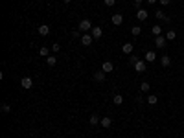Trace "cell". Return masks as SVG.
Masks as SVG:
<instances>
[{
	"label": "cell",
	"mask_w": 184,
	"mask_h": 138,
	"mask_svg": "<svg viewBox=\"0 0 184 138\" xmlns=\"http://www.w3.org/2000/svg\"><path fill=\"white\" fill-rule=\"evenodd\" d=\"M92 28H94V26H92V22H90V20H88V18H83V20L79 22L77 30H79V31H83V33H87V31H90Z\"/></svg>",
	"instance_id": "1"
},
{
	"label": "cell",
	"mask_w": 184,
	"mask_h": 138,
	"mask_svg": "<svg viewBox=\"0 0 184 138\" xmlns=\"http://www.w3.org/2000/svg\"><path fill=\"white\" fill-rule=\"evenodd\" d=\"M92 43H94L92 33H83V35H81V44H83V46H90Z\"/></svg>",
	"instance_id": "2"
},
{
	"label": "cell",
	"mask_w": 184,
	"mask_h": 138,
	"mask_svg": "<svg viewBox=\"0 0 184 138\" xmlns=\"http://www.w3.org/2000/svg\"><path fill=\"white\" fill-rule=\"evenodd\" d=\"M20 87H22L24 90H30V88L33 87V81H31V78H28V75H26V78H22V79H20Z\"/></svg>",
	"instance_id": "3"
},
{
	"label": "cell",
	"mask_w": 184,
	"mask_h": 138,
	"mask_svg": "<svg viewBox=\"0 0 184 138\" xmlns=\"http://www.w3.org/2000/svg\"><path fill=\"white\" fill-rule=\"evenodd\" d=\"M99 125L103 127V129H111L112 127V118H111V116H103L101 122H99Z\"/></svg>",
	"instance_id": "4"
},
{
	"label": "cell",
	"mask_w": 184,
	"mask_h": 138,
	"mask_svg": "<svg viewBox=\"0 0 184 138\" xmlns=\"http://www.w3.org/2000/svg\"><path fill=\"white\" fill-rule=\"evenodd\" d=\"M166 44H168V39L166 37H162V35L155 37V46L156 48H166Z\"/></svg>",
	"instance_id": "5"
},
{
	"label": "cell",
	"mask_w": 184,
	"mask_h": 138,
	"mask_svg": "<svg viewBox=\"0 0 184 138\" xmlns=\"http://www.w3.org/2000/svg\"><path fill=\"white\" fill-rule=\"evenodd\" d=\"M144 59H146V63H153V61H156V52H155V50H149V52H146Z\"/></svg>",
	"instance_id": "6"
},
{
	"label": "cell",
	"mask_w": 184,
	"mask_h": 138,
	"mask_svg": "<svg viewBox=\"0 0 184 138\" xmlns=\"http://www.w3.org/2000/svg\"><path fill=\"white\" fill-rule=\"evenodd\" d=\"M134 70H136V72H138V74H142V72H146V70H147V65H146V61H142V59H140V61H138V63H136V65H134Z\"/></svg>",
	"instance_id": "7"
},
{
	"label": "cell",
	"mask_w": 184,
	"mask_h": 138,
	"mask_svg": "<svg viewBox=\"0 0 184 138\" xmlns=\"http://www.w3.org/2000/svg\"><path fill=\"white\" fill-rule=\"evenodd\" d=\"M147 17H149V13H147L144 8H140L138 11H136V18H138V20H142V22H144V20H147Z\"/></svg>",
	"instance_id": "8"
},
{
	"label": "cell",
	"mask_w": 184,
	"mask_h": 138,
	"mask_svg": "<svg viewBox=\"0 0 184 138\" xmlns=\"http://www.w3.org/2000/svg\"><path fill=\"white\" fill-rule=\"evenodd\" d=\"M37 31H39V35L40 37H46L50 33V26H46V24H40L39 28H37Z\"/></svg>",
	"instance_id": "9"
},
{
	"label": "cell",
	"mask_w": 184,
	"mask_h": 138,
	"mask_svg": "<svg viewBox=\"0 0 184 138\" xmlns=\"http://www.w3.org/2000/svg\"><path fill=\"white\" fill-rule=\"evenodd\" d=\"M111 20H112L114 26H121V22H124V17H121L120 13H114V15L111 17Z\"/></svg>",
	"instance_id": "10"
},
{
	"label": "cell",
	"mask_w": 184,
	"mask_h": 138,
	"mask_svg": "<svg viewBox=\"0 0 184 138\" xmlns=\"http://www.w3.org/2000/svg\"><path fill=\"white\" fill-rule=\"evenodd\" d=\"M101 70H103L105 74H109V72H114V65L111 63V61H105V63L101 65Z\"/></svg>",
	"instance_id": "11"
},
{
	"label": "cell",
	"mask_w": 184,
	"mask_h": 138,
	"mask_svg": "<svg viewBox=\"0 0 184 138\" xmlns=\"http://www.w3.org/2000/svg\"><path fill=\"white\" fill-rule=\"evenodd\" d=\"M90 31H92V37H94V41H96V39H99L101 35H103V30H101L99 26H94Z\"/></svg>",
	"instance_id": "12"
},
{
	"label": "cell",
	"mask_w": 184,
	"mask_h": 138,
	"mask_svg": "<svg viewBox=\"0 0 184 138\" xmlns=\"http://www.w3.org/2000/svg\"><path fill=\"white\" fill-rule=\"evenodd\" d=\"M160 65L164 66V68L171 66V57H169V55H162V57H160Z\"/></svg>",
	"instance_id": "13"
},
{
	"label": "cell",
	"mask_w": 184,
	"mask_h": 138,
	"mask_svg": "<svg viewBox=\"0 0 184 138\" xmlns=\"http://www.w3.org/2000/svg\"><path fill=\"white\" fill-rule=\"evenodd\" d=\"M133 50H134V46H133L131 43H125L124 46H121V52L127 53V55H131V53H133Z\"/></svg>",
	"instance_id": "14"
},
{
	"label": "cell",
	"mask_w": 184,
	"mask_h": 138,
	"mask_svg": "<svg viewBox=\"0 0 184 138\" xmlns=\"http://www.w3.org/2000/svg\"><path fill=\"white\" fill-rule=\"evenodd\" d=\"M94 79L99 81V83H103L105 81V72L103 70H96V72H94Z\"/></svg>",
	"instance_id": "15"
},
{
	"label": "cell",
	"mask_w": 184,
	"mask_h": 138,
	"mask_svg": "<svg viewBox=\"0 0 184 138\" xmlns=\"http://www.w3.org/2000/svg\"><path fill=\"white\" fill-rule=\"evenodd\" d=\"M146 101L149 103V105H156V103H158V96H155V94H149L147 98H146Z\"/></svg>",
	"instance_id": "16"
},
{
	"label": "cell",
	"mask_w": 184,
	"mask_h": 138,
	"mask_svg": "<svg viewBox=\"0 0 184 138\" xmlns=\"http://www.w3.org/2000/svg\"><path fill=\"white\" fill-rule=\"evenodd\" d=\"M55 63H57V55H48L46 57V65L48 66H55Z\"/></svg>",
	"instance_id": "17"
},
{
	"label": "cell",
	"mask_w": 184,
	"mask_h": 138,
	"mask_svg": "<svg viewBox=\"0 0 184 138\" xmlns=\"http://www.w3.org/2000/svg\"><path fill=\"white\" fill-rule=\"evenodd\" d=\"M88 122H90V125H98V123L101 122V118L98 114H90V118H88Z\"/></svg>",
	"instance_id": "18"
},
{
	"label": "cell",
	"mask_w": 184,
	"mask_h": 138,
	"mask_svg": "<svg viewBox=\"0 0 184 138\" xmlns=\"http://www.w3.org/2000/svg\"><path fill=\"white\" fill-rule=\"evenodd\" d=\"M112 101H114V105H121V103H124V96L121 94H114Z\"/></svg>",
	"instance_id": "19"
},
{
	"label": "cell",
	"mask_w": 184,
	"mask_h": 138,
	"mask_svg": "<svg viewBox=\"0 0 184 138\" xmlns=\"http://www.w3.org/2000/svg\"><path fill=\"white\" fill-rule=\"evenodd\" d=\"M149 88H151V85H149L147 81H142L140 83V92H149Z\"/></svg>",
	"instance_id": "20"
},
{
	"label": "cell",
	"mask_w": 184,
	"mask_h": 138,
	"mask_svg": "<svg viewBox=\"0 0 184 138\" xmlns=\"http://www.w3.org/2000/svg\"><path fill=\"white\" fill-rule=\"evenodd\" d=\"M151 33H153L155 37L162 35V26H153V28H151Z\"/></svg>",
	"instance_id": "21"
},
{
	"label": "cell",
	"mask_w": 184,
	"mask_h": 138,
	"mask_svg": "<svg viewBox=\"0 0 184 138\" xmlns=\"http://www.w3.org/2000/svg\"><path fill=\"white\" fill-rule=\"evenodd\" d=\"M166 39H168V41H175V39H177V31H175V30H169V31L166 33Z\"/></svg>",
	"instance_id": "22"
},
{
	"label": "cell",
	"mask_w": 184,
	"mask_h": 138,
	"mask_svg": "<svg viewBox=\"0 0 184 138\" xmlns=\"http://www.w3.org/2000/svg\"><path fill=\"white\" fill-rule=\"evenodd\" d=\"M131 33H133V35H140V33H142V28H140V26H133V28H131Z\"/></svg>",
	"instance_id": "23"
},
{
	"label": "cell",
	"mask_w": 184,
	"mask_h": 138,
	"mask_svg": "<svg viewBox=\"0 0 184 138\" xmlns=\"http://www.w3.org/2000/svg\"><path fill=\"white\" fill-rule=\"evenodd\" d=\"M2 112H4V114L11 112V105H9V103H2Z\"/></svg>",
	"instance_id": "24"
},
{
	"label": "cell",
	"mask_w": 184,
	"mask_h": 138,
	"mask_svg": "<svg viewBox=\"0 0 184 138\" xmlns=\"http://www.w3.org/2000/svg\"><path fill=\"white\" fill-rule=\"evenodd\" d=\"M138 61H140V59H138V55H131V57H129V65H133V66H134L136 63H138Z\"/></svg>",
	"instance_id": "25"
},
{
	"label": "cell",
	"mask_w": 184,
	"mask_h": 138,
	"mask_svg": "<svg viewBox=\"0 0 184 138\" xmlns=\"http://www.w3.org/2000/svg\"><path fill=\"white\" fill-rule=\"evenodd\" d=\"M155 17H156V18H158V20H164V17H166V15H164V11H160V9H156V11H155Z\"/></svg>",
	"instance_id": "26"
},
{
	"label": "cell",
	"mask_w": 184,
	"mask_h": 138,
	"mask_svg": "<svg viewBox=\"0 0 184 138\" xmlns=\"http://www.w3.org/2000/svg\"><path fill=\"white\" fill-rule=\"evenodd\" d=\"M48 48H46V46H43V48H40V50H39V55H44V57H48Z\"/></svg>",
	"instance_id": "27"
},
{
	"label": "cell",
	"mask_w": 184,
	"mask_h": 138,
	"mask_svg": "<svg viewBox=\"0 0 184 138\" xmlns=\"http://www.w3.org/2000/svg\"><path fill=\"white\" fill-rule=\"evenodd\" d=\"M59 50H61V44H59V43H53V44H52V52H53V53H57Z\"/></svg>",
	"instance_id": "28"
},
{
	"label": "cell",
	"mask_w": 184,
	"mask_h": 138,
	"mask_svg": "<svg viewBox=\"0 0 184 138\" xmlns=\"http://www.w3.org/2000/svg\"><path fill=\"white\" fill-rule=\"evenodd\" d=\"M72 37H74V39H81V31H79V30L72 31Z\"/></svg>",
	"instance_id": "29"
},
{
	"label": "cell",
	"mask_w": 184,
	"mask_h": 138,
	"mask_svg": "<svg viewBox=\"0 0 184 138\" xmlns=\"http://www.w3.org/2000/svg\"><path fill=\"white\" fill-rule=\"evenodd\" d=\"M114 4H116V0H105V6H109V8H112Z\"/></svg>",
	"instance_id": "30"
},
{
	"label": "cell",
	"mask_w": 184,
	"mask_h": 138,
	"mask_svg": "<svg viewBox=\"0 0 184 138\" xmlns=\"http://www.w3.org/2000/svg\"><path fill=\"white\" fill-rule=\"evenodd\" d=\"M158 2H160V6H169V4H171V0H158Z\"/></svg>",
	"instance_id": "31"
},
{
	"label": "cell",
	"mask_w": 184,
	"mask_h": 138,
	"mask_svg": "<svg viewBox=\"0 0 184 138\" xmlns=\"http://www.w3.org/2000/svg\"><path fill=\"white\" fill-rule=\"evenodd\" d=\"M142 2H144V0H134V6H136V8H138V9H140V6H142Z\"/></svg>",
	"instance_id": "32"
},
{
	"label": "cell",
	"mask_w": 184,
	"mask_h": 138,
	"mask_svg": "<svg viewBox=\"0 0 184 138\" xmlns=\"http://www.w3.org/2000/svg\"><path fill=\"white\" fill-rule=\"evenodd\" d=\"M156 2H158V0H147V4H151V6H153V4H156Z\"/></svg>",
	"instance_id": "33"
},
{
	"label": "cell",
	"mask_w": 184,
	"mask_h": 138,
	"mask_svg": "<svg viewBox=\"0 0 184 138\" xmlns=\"http://www.w3.org/2000/svg\"><path fill=\"white\" fill-rule=\"evenodd\" d=\"M63 2H65V4H70V2H72V0H63Z\"/></svg>",
	"instance_id": "34"
}]
</instances>
